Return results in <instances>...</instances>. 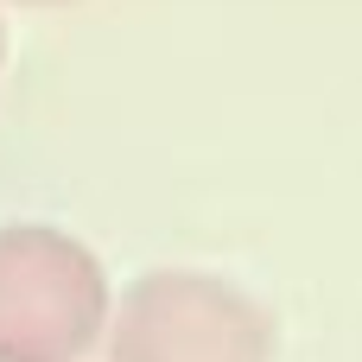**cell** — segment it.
<instances>
[{
  "mask_svg": "<svg viewBox=\"0 0 362 362\" xmlns=\"http://www.w3.org/2000/svg\"><path fill=\"white\" fill-rule=\"evenodd\" d=\"M108 362H274V312L223 274L153 267L102 325Z\"/></svg>",
  "mask_w": 362,
  "mask_h": 362,
  "instance_id": "6da1fadb",
  "label": "cell"
},
{
  "mask_svg": "<svg viewBox=\"0 0 362 362\" xmlns=\"http://www.w3.org/2000/svg\"><path fill=\"white\" fill-rule=\"evenodd\" d=\"M108 274L57 223H0V362H83L108 325Z\"/></svg>",
  "mask_w": 362,
  "mask_h": 362,
  "instance_id": "7a4b0ae2",
  "label": "cell"
},
{
  "mask_svg": "<svg viewBox=\"0 0 362 362\" xmlns=\"http://www.w3.org/2000/svg\"><path fill=\"white\" fill-rule=\"evenodd\" d=\"M13 6H76V0H13Z\"/></svg>",
  "mask_w": 362,
  "mask_h": 362,
  "instance_id": "3957f363",
  "label": "cell"
},
{
  "mask_svg": "<svg viewBox=\"0 0 362 362\" xmlns=\"http://www.w3.org/2000/svg\"><path fill=\"white\" fill-rule=\"evenodd\" d=\"M0 64H6V25H0Z\"/></svg>",
  "mask_w": 362,
  "mask_h": 362,
  "instance_id": "277c9868",
  "label": "cell"
}]
</instances>
